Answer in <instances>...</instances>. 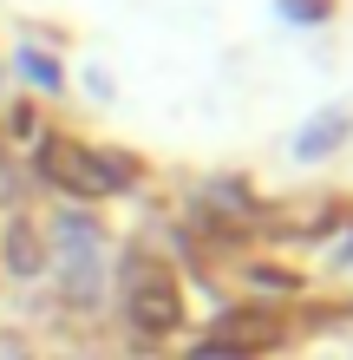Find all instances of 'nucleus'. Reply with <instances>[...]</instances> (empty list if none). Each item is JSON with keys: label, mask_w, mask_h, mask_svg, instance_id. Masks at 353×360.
<instances>
[{"label": "nucleus", "mask_w": 353, "mask_h": 360, "mask_svg": "<svg viewBox=\"0 0 353 360\" xmlns=\"http://www.w3.org/2000/svg\"><path fill=\"white\" fill-rule=\"evenodd\" d=\"M46 177H53V184H66V190H86V197H105V190H118L131 171H124L118 158H98V151H72V144H53V151H46Z\"/></svg>", "instance_id": "f257e3e1"}, {"label": "nucleus", "mask_w": 353, "mask_h": 360, "mask_svg": "<svg viewBox=\"0 0 353 360\" xmlns=\"http://www.w3.org/2000/svg\"><path fill=\"white\" fill-rule=\"evenodd\" d=\"M53 249H59V275H66L72 295H98V236L92 223H59L53 229Z\"/></svg>", "instance_id": "f03ea898"}, {"label": "nucleus", "mask_w": 353, "mask_h": 360, "mask_svg": "<svg viewBox=\"0 0 353 360\" xmlns=\"http://www.w3.org/2000/svg\"><path fill=\"white\" fill-rule=\"evenodd\" d=\"M131 321L144 334H164V328H177L183 321V302H177V288H164V282H144L131 288Z\"/></svg>", "instance_id": "7ed1b4c3"}, {"label": "nucleus", "mask_w": 353, "mask_h": 360, "mask_svg": "<svg viewBox=\"0 0 353 360\" xmlns=\"http://www.w3.org/2000/svg\"><path fill=\"white\" fill-rule=\"evenodd\" d=\"M340 138H347V118H340V112H321V118L295 138V151H301V158H321L327 144H340Z\"/></svg>", "instance_id": "20e7f679"}, {"label": "nucleus", "mask_w": 353, "mask_h": 360, "mask_svg": "<svg viewBox=\"0 0 353 360\" xmlns=\"http://www.w3.org/2000/svg\"><path fill=\"white\" fill-rule=\"evenodd\" d=\"M7 256H13V269H20V275H33V269H39V243L27 236V229H13V243H7Z\"/></svg>", "instance_id": "39448f33"}, {"label": "nucleus", "mask_w": 353, "mask_h": 360, "mask_svg": "<svg viewBox=\"0 0 353 360\" xmlns=\"http://www.w3.org/2000/svg\"><path fill=\"white\" fill-rule=\"evenodd\" d=\"M27 72L39 79V86H59V72H53V59H39V53H27Z\"/></svg>", "instance_id": "423d86ee"}, {"label": "nucleus", "mask_w": 353, "mask_h": 360, "mask_svg": "<svg viewBox=\"0 0 353 360\" xmlns=\"http://www.w3.org/2000/svg\"><path fill=\"white\" fill-rule=\"evenodd\" d=\"M281 13H295V20H321V0H281Z\"/></svg>", "instance_id": "0eeeda50"}]
</instances>
